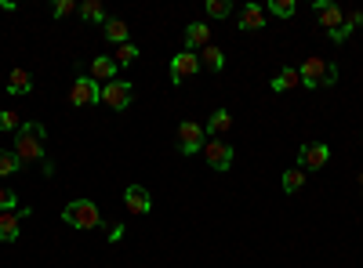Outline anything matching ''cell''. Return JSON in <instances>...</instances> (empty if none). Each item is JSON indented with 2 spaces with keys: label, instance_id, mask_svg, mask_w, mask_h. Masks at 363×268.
<instances>
[{
  "label": "cell",
  "instance_id": "obj_1",
  "mask_svg": "<svg viewBox=\"0 0 363 268\" xmlns=\"http://www.w3.org/2000/svg\"><path fill=\"white\" fill-rule=\"evenodd\" d=\"M44 138H48L44 124H37V120L22 124V131L15 134V156L22 163H40L44 160Z\"/></svg>",
  "mask_w": 363,
  "mask_h": 268
},
{
  "label": "cell",
  "instance_id": "obj_2",
  "mask_svg": "<svg viewBox=\"0 0 363 268\" xmlns=\"http://www.w3.org/2000/svg\"><path fill=\"white\" fill-rule=\"evenodd\" d=\"M298 73H301V87H309V91H320V87H330L338 80L335 62H327V58H320V54H309Z\"/></svg>",
  "mask_w": 363,
  "mask_h": 268
},
{
  "label": "cell",
  "instance_id": "obj_3",
  "mask_svg": "<svg viewBox=\"0 0 363 268\" xmlns=\"http://www.w3.org/2000/svg\"><path fill=\"white\" fill-rule=\"evenodd\" d=\"M62 221H66L69 228L87 232V228H99V225H102V211L95 206V199H73V203H66Z\"/></svg>",
  "mask_w": 363,
  "mask_h": 268
},
{
  "label": "cell",
  "instance_id": "obj_4",
  "mask_svg": "<svg viewBox=\"0 0 363 268\" xmlns=\"http://www.w3.org/2000/svg\"><path fill=\"white\" fill-rule=\"evenodd\" d=\"M69 105L73 109H95L102 105V83H95L87 73H80L69 87Z\"/></svg>",
  "mask_w": 363,
  "mask_h": 268
},
{
  "label": "cell",
  "instance_id": "obj_5",
  "mask_svg": "<svg viewBox=\"0 0 363 268\" xmlns=\"http://www.w3.org/2000/svg\"><path fill=\"white\" fill-rule=\"evenodd\" d=\"M131 102H135V83H128V80H113V83L102 87V105H109L113 112H124Z\"/></svg>",
  "mask_w": 363,
  "mask_h": 268
},
{
  "label": "cell",
  "instance_id": "obj_6",
  "mask_svg": "<svg viewBox=\"0 0 363 268\" xmlns=\"http://www.w3.org/2000/svg\"><path fill=\"white\" fill-rule=\"evenodd\" d=\"M203 145H207V131H203L200 124L186 120V124L178 127V153H182V156H196V153H203Z\"/></svg>",
  "mask_w": 363,
  "mask_h": 268
},
{
  "label": "cell",
  "instance_id": "obj_7",
  "mask_svg": "<svg viewBox=\"0 0 363 268\" xmlns=\"http://www.w3.org/2000/svg\"><path fill=\"white\" fill-rule=\"evenodd\" d=\"M196 73H200V54H193V51H178L167 66V76H171L174 87H182V80H189Z\"/></svg>",
  "mask_w": 363,
  "mask_h": 268
},
{
  "label": "cell",
  "instance_id": "obj_8",
  "mask_svg": "<svg viewBox=\"0 0 363 268\" xmlns=\"http://www.w3.org/2000/svg\"><path fill=\"white\" fill-rule=\"evenodd\" d=\"M203 160H207L211 170H229V167H233V145L222 141V138H207V145H203Z\"/></svg>",
  "mask_w": 363,
  "mask_h": 268
},
{
  "label": "cell",
  "instance_id": "obj_9",
  "mask_svg": "<svg viewBox=\"0 0 363 268\" xmlns=\"http://www.w3.org/2000/svg\"><path fill=\"white\" fill-rule=\"evenodd\" d=\"M327 160H330V148L323 141H309V145L298 148V167L301 170H320V167H327Z\"/></svg>",
  "mask_w": 363,
  "mask_h": 268
},
{
  "label": "cell",
  "instance_id": "obj_10",
  "mask_svg": "<svg viewBox=\"0 0 363 268\" xmlns=\"http://www.w3.org/2000/svg\"><path fill=\"white\" fill-rule=\"evenodd\" d=\"M124 206H128L135 218H145L149 211H153V196H149L145 185H128V192H124Z\"/></svg>",
  "mask_w": 363,
  "mask_h": 268
},
{
  "label": "cell",
  "instance_id": "obj_11",
  "mask_svg": "<svg viewBox=\"0 0 363 268\" xmlns=\"http://www.w3.org/2000/svg\"><path fill=\"white\" fill-rule=\"evenodd\" d=\"M313 11H316V22L327 29V33H335V29L342 25V18H345V11L338 4H330V0H316Z\"/></svg>",
  "mask_w": 363,
  "mask_h": 268
},
{
  "label": "cell",
  "instance_id": "obj_12",
  "mask_svg": "<svg viewBox=\"0 0 363 268\" xmlns=\"http://www.w3.org/2000/svg\"><path fill=\"white\" fill-rule=\"evenodd\" d=\"M116 62H113V54H95V62H91V80H95V83H113L116 80Z\"/></svg>",
  "mask_w": 363,
  "mask_h": 268
},
{
  "label": "cell",
  "instance_id": "obj_13",
  "mask_svg": "<svg viewBox=\"0 0 363 268\" xmlns=\"http://www.w3.org/2000/svg\"><path fill=\"white\" fill-rule=\"evenodd\" d=\"M22 218H26V211L0 214V243H15L18 240V235H22Z\"/></svg>",
  "mask_w": 363,
  "mask_h": 268
},
{
  "label": "cell",
  "instance_id": "obj_14",
  "mask_svg": "<svg viewBox=\"0 0 363 268\" xmlns=\"http://www.w3.org/2000/svg\"><path fill=\"white\" fill-rule=\"evenodd\" d=\"M182 37H186V51H193V54H196V47L203 51V47L211 44V29H207V22H189Z\"/></svg>",
  "mask_w": 363,
  "mask_h": 268
},
{
  "label": "cell",
  "instance_id": "obj_15",
  "mask_svg": "<svg viewBox=\"0 0 363 268\" xmlns=\"http://www.w3.org/2000/svg\"><path fill=\"white\" fill-rule=\"evenodd\" d=\"M240 29H247V33L265 29V8L262 4H244L240 8Z\"/></svg>",
  "mask_w": 363,
  "mask_h": 268
},
{
  "label": "cell",
  "instance_id": "obj_16",
  "mask_svg": "<svg viewBox=\"0 0 363 268\" xmlns=\"http://www.w3.org/2000/svg\"><path fill=\"white\" fill-rule=\"evenodd\" d=\"M29 91H33V73H29V69H11L8 73V95L22 98Z\"/></svg>",
  "mask_w": 363,
  "mask_h": 268
},
{
  "label": "cell",
  "instance_id": "obj_17",
  "mask_svg": "<svg viewBox=\"0 0 363 268\" xmlns=\"http://www.w3.org/2000/svg\"><path fill=\"white\" fill-rule=\"evenodd\" d=\"M102 33H106V40L116 44V47H120V44H131V40H128V37H131V29H128L124 18H106V29H102Z\"/></svg>",
  "mask_w": 363,
  "mask_h": 268
},
{
  "label": "cell",
  "instance_id": "obj_18",
  "mask_svg": "<svg viewBox=\"0 0 363 268\" xmlns=\"http://www.w3.org/2000/svg\"><path fill=\"white\" fill-rule=\"evenodd\" d=\"M269 87H272L277 95H284V91H291V87H301V73H298L294 66H284V69L277 73V80H272Z\"/></svg>",
  "mask_w": 363,
  "mask_h": 268
},
{
  "label": "cell",
  "instance_id": "obj_19",
  "mask_svg": "<svg viewBox=\"0 0 363 268\" xmlns=\"http://www.w3.org/2000/svg\"><path fill=\"white\" fill-rule=\"evenodd\" d=\"M363 25V11H349L345 18H342V25L335 29V33H330V40L335 44H345L349 37H352V29H359Z\"/></svg>",
  "mask_w": 363,
  "mask_h": 268
},
{
  "label": "cell",
  "instance_id": "obj_20",
  "mask_svg": "<svg viewBox=\"0 0 363 268\" xmlns=\"http://www.w3.org/2000/svg\"><path fill=\"white\" fill-rule=\"evenodd\" d=\"M233 127V116H229V109H215L211 112V120H207V138H218V134H225Z\"/></svg>",
  "mask_w": 363,
  "mask_h": 268
},
{
  "label": "cell",
  "instance_id": "obj_21",
  "mask_svg": "<svg viewBox=\"0 0 363 268\" xmlns=\"http://www.w3.org/2000/svg\"><path fill=\"white\" fill-rule=\"evenodd\" d=\"M77 15L84 22H95V25H106V8H102V0H80V8Z\"/></svg>",
  "mask_w": 363,
  "mask_h": 268
},
{
  "label": "cell",
  "instance_id": "obj_22",
  "mask_svg": "<svg viewBox=\"0 0 363 268\" xmlns=\"http://www.w3.org/2000/svg\"><path fill=\"white\" fill-rule=\"evenodd\" d=\"M200 66H207L211 73H222V69H225V51L215 47V44H207V47L200 51Z\"/></svg>",
  "mask_w": 363,
  "mask_h": 268
},
{
  "label": "cell",
  "instance_id": "obj_23",
  "mask_svg": "<svg viewBox=\"0 0 363 268\" xmlns=\"http://www.w3.org/2000/svg\"><path fill=\"white\" fill-rule=\"evenodd\" d=\"M22 170V160L15 156V148H0V177H15Z\"/></svg>",
  "mask_w": 363,
  "mask_h": 268
},
{
  "label": "cell",
  "instance_id": "obj_24",
  "mask_svg": "<svg viewBox=\"0 0 363 268\" xmlns=\"http://www.w3.org/2000/svg\"><path fill=\"white\" fill-rule=\"evenodd\" d=\"M0 131H4V134H18L22 131V116L15 109H4V112H0Z\"/></svg>",
  "mask_w": 363,
  "mask_h": 268
},
{
  "label": "cell",
  "instance_id": "obj_25",
  "mask_svg": "<svg viewBox=\"0 0 363 268\" xmlns=\"http://www.w3.org/2000/svg\"><path fill=\"white\" fill-rule=\"evenodd\" d=\"M301 185H306V170H301V167L284 170V192H298Z\"/></svg>",
  "mask_w": 363,
  "mask_h": 268
},
{
  "label": "cell",
  "instance_id": "obj_26",
  "mask_svg": "<svg viewBox=\"0 0 363 268\" xmlns=\"http://www.w3.org/2000/svg\"><path fill=\"white\" fill-rule=\"evenodd\" d=\"M113 62H116V66H131V62H138V47H135V44H120L116 54H113Z\"/></svg>",
  "mask_w": 363,
  "mask_h": 268
},
{
  "label": "cell",
  "instance_id": "obj_27",
  "mask_svg": "<svg viewBox=\"0 0 363 268\" xmlns=\"http://www.w3.org/2000/svg\"><path fill=\"white\" fill-rule=\"evenodd\" d=\"M203 8H207L211 18H229V15H233V4H229V0H207Z\"/></svg>",
  "mask_w": 363,
  "mask_h": 268
},
{
  "label": "cell",
  "instance_id": "obj_28",
  "mask_svg": "<svg viewBox=\"0 0 363 268\" xmlns=\"http://www.w3.org/2000/svg\"><path fill=\"white\" fill-rule=\"evenodd\" d=\"M269 15L291 18V15H294V0H269Z\"/></svg>",
  "mask_w": 363,
  "mask_h": 268
},
{
  "label": "cell",
  "instance_id": "obj_29",
  "mask_svg": "<svg viewBox=\"0 0 363 268\" xmlns=\"http://www.w3.org/2000/svg\"><path fill=\"white\" fill-rule=\"evenodd\" d=\"M77 0H55V8H51V15L55 18H69V15H77Z\"/></svg>",
  "mask_w": 363,
  "mask_h": 268
},
{
  "label": "cell",
  "instance_id": "obj_30",
  "mask_svg": "<svg viewBox=\"0 0 363 268\" xmlns=\"http://www.w3.org/2000/svg\"><path fill=\"white\" fill-rule=\"evenodd\" d=\"M8 211H18V196L0 185V214H8Z\"/></svg>",
  "mask_w": 363,
  "mask_h": 268
},
{
  "label": "cell",
  "instance_id": "obj_31",
  "mask_svg": "<svg viewBox=\"0 0 363 268\" xmlns=\"http://www.w3.org/2000/svg\"><path fill=\"white\" fill-rule=\"evenodd\" d=\"M120 235H124V225H113L109 228V243H120Z\"/></svg>",
  "mask_w": 363,
  "mask_h": 268
}]
</instances>
